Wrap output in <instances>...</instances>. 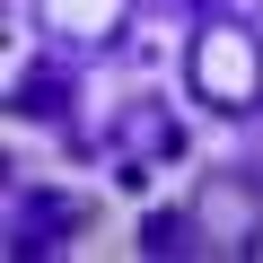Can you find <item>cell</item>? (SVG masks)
I'll return each mask as SVG.
<instances>
[{"label":"cell","mask_w":263,"mask_h":263,"mask_svg":"<svg viewBox=\"0 0 263 263\" xmlns=\"http://www.w3.org/2000/svg\"><path fill=\"white\" fill-rule=\"evenodd\" d=\"M202 88H211L219 105H246V97H254V53H246L237 35H211V44H202Z\"/></svg>","instance_id":"1"}]
</instances>
